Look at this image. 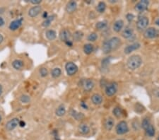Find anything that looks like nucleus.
Wrapping results in <instances>:
<instances>
[{
    "label": "nucleus",
    "instance_id": "nucleus-26",
    "mask_svg": "<svg viewBox=\"0 0 159 140\" xmlns=\"http://www.w3.org/2000/svg\"><path fill=\"white\" fill-rule=\"evenodd\" d=\"M73 40L75 41V42H78V41H81L82 40L83 37V33L81 31H75L73 33Z\"/></svg>",
    "mask_w": 159,
    "mask_h": 140
},
{
    "label": "nucleus",
    "instance_id": "nucleus-34",
    "mask_svg": "<svg viewBox=\"0 0 159 140\" xmlns=\"http://www.w3.org/2000/svg\"><path fill=\"white\" fill-rule=\"evenodd\" d=\"M20 101L23 103H28L31 101V98L29 95L24 94L20 96Z\"/></svg>",
    "mask_w": 159,
    "mask_h": 140
},
{
    "label": "nucleus",
    "instance_id": "nucleus-46",
    "mask_svg": "<svg viewBox=\"0 0 159 140\" xmlns=\"http://www.w3.org/2000/svg\"><path fill=\"white\" fill-rule=\"evenodd\" d=\"M3 93V86L2 85L0 84V96H1V94H2Z\"/></svg>",
    "mask_w": 159,
    "mask_h": 140
},
{
    "label": "nucleus",
    "instance_id": "nucleus-17",
    "mask_svg": "<svg viewBox=\"0 0 159 140\" xmlns=\"http://www.w3.org/2000/svg\"><path fill=\"white\" fill-rule=\"evenodd\" d=\"M115 125V120L113 119L112 117H108L105 120L104 123V127L106 130L108 131H110L112 130Z\"/></svg>",
    "mask_w": 159,
    "mask_h": 140
},
{
    "label": "nucleus",
    "instance_id": "nucleus-9",
    "mask_svg": "<svg viewBox=\"0 0 159 140\" xmlns=\"http://www.w3.org/2000/svg\"><path fill=\"white\" fill-rule=\"evenodd\" d=\"M141 44L139 42H134V43L130 44L126 46L124 49V53L125 55H129L132 53L134 51L137 50L138 49L140 48Z\"/></svg>",
    "mask_w": 159,
    "mask_h": 140
},
{
    "label": "nucleus",
    "instance_id": "nucleus-8",
    "mask_svg": "<svg viewBox=\"0 0 159 140\" xmlns=\"http://www.w3.org/2000/svg\"><path fill=\"white\" fill-rule=\"evenodd\" d=\"M149 5V1H147V0H142V1L137 3V4L134 6V9H135V11H137V12H143V11L147 10Z\"/></svg>",
    "mask_w": 159,
    "mask_h": 140
},
{
    "label": "nucleus",
    "instance_id": "nucleus-12",
    "mask_svg": "<svg viewBox=\"0 0 159 140\" xmlns=\"http://www.w3.org/2000/svg\"><path fill=\"white\" fill-rule=\"evenodd\" d=\"M59 37H60V40L65 43L67 41L71 40V33L69 32V31L67 30V29H62V30L60 31Z\"/></svg>",
    "mask_w": 159,
    "mask_h": 140
},
{
    "label": "nucleus",
    "instance_id": "nucleus-24",
    "mask_svg": "<svg viewBox=\"0 0 159 140\" xmlns=\"http://www.w3.org/2000/svg\"><path fill=\"white\" fill-rule=\"evenodd\" d=\"M70 115H72V118L76 120H81L84 118V115L83 113H79V112L76 111V110L72 109L70 110Z\"/></svg>",
    "mask_w": 159,
    "mask_h": 140
},
{
    "label": "nucleus",
    "instance_id": "nucleus-18",
    "mask_svg": "<svg viewBox=\"0 0 159 140\" xmlns=\"http://www.w3.org/2000/svg\"><path fill=\"white\" fill-rule=\"evenodd\" d=\"M124 21L122 20V19H119V20H117L114 23L112 26V29L115 32L119 33L122 31V29H123L124 27Z\"/></svg>",
    "mask_w": 159,
    "mask_h": 140
},
{
    "label": "nucleus",
    "instance_id": "nucleus-19",
    "mask_svg": "<svg viewBox=\"0 0 159 140\" xmlns=\"http://www.w3.org/2000/svg\"><path fill=\"white\" fill-rule=\"evenodd\" d=\"M134 35V29L130 27H127L122 31V36L125 39H129Z\"/></svg>",
    "mask_w": 159,
    "mask_h": 140
},
{
    "label": "nucleus",
    "instance_id": "nucleus-37",
    "mask_svg": "<svg viewBox=\"0 0 159 140\" xmlns=\"http://www.w3.org/2000/svg\"><path fill=\"white\" fill-rule=\"evenodd\" d=\"M110 63V58H105L102 60L101 65H102L103 68H107L108 66Z\"/></svg>",
    "mask_w": 159,
    "mask_h": 140
},
{
    "label": "nucleus",
    "instance_id": "nucleus-43",
    "mask_svg": "<svg viewBox=\"0 0 159 140\" xmlns=\"http://www.w3.org/2000/svg\"><path fill=\"white\" fill-rule=\"evenodd\" d=\"M4 24H5V21H4V19H3L2 17H1V16H0V27H1V26H4Z\"/></svg>",
    "mask_w": 159,
    "mask_h": 140
},
{
    "label": "nucleus",
    "instance_id": "nucleus-31",
    "mask_svg": "<svg viewBox=\"0 0 159 140\" xmlns=\"http://www.w3.org/2000/svg\"><path fill=\"white\" fill-rule=\"evenodd\" d=\"M112 113L117 118H120L123 115V110L119 107H115L112 110Z\"/></svg>",
    "mask_w": 159,
    "mask_h": 140
},
{
    "label": "nucleus",
    "instance_id": "nucleus-2",
    "mask_svg": "<svg viewBox=\"0 0 159 140\" xmlns=\"http://www.w3.org/2000/svg\"><path fill=\"white\" fill-rule=\"evenodd\" d=\"M142 59L138 55H132L127 61V67L131 70H135L139 68L142 65Z\"/></svg>",
    "mask_w": 159,
    "mask_h": 140
},
{
    "label": "nucleus",
    "instance_id": "nucleus-42",
    "mask_svg": "<svg viewBox=\"0 0 159 140\" xmlns=\"http://www.w3.org/2000/svg\"><path fill=\"white\" fill-rule=\"evenodd\" d=\"M19 126H20L21 127H24L26 126V123L24 121V120H20Z\"/></svg>",
    "mask_w": 159,
    "mask_h": 140
},
{
    "label": "nucleus",
    "instance_id": "nucleus-41",
    "mask_svg": "<svg viewBox=\"0 0 159 140\" xmlns=\"http://www.w3.org/2000/svg\"><path fill=\"white\" fill-rule=\"evenodd\" d=\"M48 16H49V15H48V13H47V11H44V12H42V17L44 19H46Z\"/></svg>",
    "mask_w": 159,
    "mask_h": 140
},
{
    "label": "nucleus",
    "instance_id": "nucleus-4",
    "mask_svg": "<svg viewBox=\"0 0 159 140\" xmlns=\"http://www.w3.org/2000/svg\"><path fill=\"white\" fill-rule=\"evenodd\" d=\"M129 126L128 124L124 120H122V121L119 122L117 125H116L115 131L116 133L119 135H123L129 132Z\"/></svg>",
    "mask_w": 159,
    "mask_h": 140
},
{
    "label": "nucleus",
    "instance_id": "nucleus-21",
    "mask_svg": "<svg viewBox=\"0 0 159 140\" xmlns=\"http://www.w3.org/2000/svg\"><path fill=\"white\" fill-rule=\"evenodd\" d=\"M91 101H92L93 104L99 105L103 103V98L101 95L98 94V93H95L91 96Z\"/></svg>",
    "mask_w": 159,
    "mask_h": 140
},
{
    "label": "nucleus",
    "instance_id": "nucleus-35",
    "mask_svg": "<svg viewBox=\"0 0 159 140\" xmlns=\"http://www.w3.org/2000/svg\"><path fill=\"white\" fill-rule=\"evenodd\" d=\"M151 124V123L150 120H149V118H144V119L143 120V121H142V127H143V129L145 130Z\"/></svg>",
    "mask_w": 159,
    "mask_h": 140
},
{
    "label": "nucleus",
    "instance_id": "nucleus-20",
    "mask_svg": "<svg viewBox=\"0 0 159 140\" xmlns=\"http://www.w3.org/2000/svg\"><path fill=\"white\" fill-rule=\"evenodd\" d=\"M45 37L50 41L55 40L57 38V32L53 29H48L45 31Z\"/></svg>",
    "mask_w": 159,
    "mask_h": 140
},
{
    "label": "nucleus",
    "instance_id": "nucleus-10",
    "mask_svg": "<svg viewBox=\"0 0 159 140\" xmlns=\"http://www.w3.org/2000/svg\"><path fill=\"white\" fill-rule=\"evenodd\" d=\"M157 33H158V32H157L156 29L153 27H150L146 29L144 31V36L147 39H152L156 37Z\"/></svg>",
    "mask_w": 159,
    "mask_h": 140
},
{
    "label": "nucleus",
    "instance_id": "nucleus-22",
    "mask_svg": "<svg viewBox=\"0 0 159 140\" xmlns=\"http://www.w3.org/2000/svg\"><path fill=\"white\" fill-rule=\"evenodd\" d=\"M12 67L14 70H22L23 67H24V61L21 60H15L12 62Z\"/></svg>",
    "mask_w": 159,
    "mask_h": 140
},
{
    "label": "nucleus",
    "instance_id": "nucleus-27",
    "mask_svg": "<svg viewBox=\"0 0 159 140\" xmlns=\"http://www.w3.org/2000/svg\"><path fill=\"white\" fill-rule=\"evenodd\" d=\"M106 6H106V4L104 1H100V2H98L97 6H96V9L97 11V12L100 13V14H103L106 11Z\"/></svg>",
    "mask_w": 159,
    "mask_h": 140
},
{
    "label": "nucleus",
    "instance_id": "nucleus-23",
    "mask_svg": "<svg viewBox=\"0 0 159 140\" xmlns=\"http://www.w3.org/2000/svg\"><path fill=\"white\" fill-rule=\"evenodd\" d=\"M67 113L66 108H65V105L61 104L59 105L57 108L56 110H55V114L57 117H63L64 115H65Z\"/></svg>",
    "mask_w": 159,
    "mask_h": 140
},
{
    "label": "nucleus",
    "instance_id": "nucleus-14",
    "mask_svg": "<svg viewBox=\"0 0 159 140\" xmlns=\"http://www.w3.org/2000/svg\"><path fill=\"white\" fill-rule=\"evenodd\" d=\"M94 86L95 84L92 79H87L83 81L82 86L83 87V89L86 91H91L93 90V88H94Z\"/></svg>",
    "mask_w": 159,
    "mask_h": 140
},
{
    "label": "nucleus",
    "instance_id": "nucleus-32",
    "mask_svg": "<svg viewBox=\"0 0 159 140\" xmlns=\"http://www.w3.org/2000/svg\"><path fill=\"white\" fill-rule=\"evenodd\" d=\"M145 131L146 132H147V134L148 135L149 137H153L154 135H155V128H154L153 125L152 124L149 125L148 127L145 130Z\"/></svg>",
    "mask_w": 159,
    "mask_h": 140
},
{
    "label": "nucleus",
    "instance_id": "nucleus-1",
    "mask_svg": "<svg viewBox=\"0 0 159 140\" xmlns=\"http://www.w3.org/2000/svg\"><path fill=\"white\" fill-rule=\"evenodd\" d=\"M122 45V40L119 38L112 37L111 38L105 40L102 45V50L104 54H109L112 51L117 50Z\"/></svg>",
    "mask_w": 159,
    "mask_h": 140
},
{
    "label": "nucleus",
    "instance_id": "nucleus-6",
    "mask_svg": "<svg viewBox=\"0 0 159 140\" xmlns=\"http://www.w3.org/2000/svg\"><path fill=\"white\" fill-rule=\"evenodd\" d=\"M65 70L68 76L75 75L78 72V68L77 65L73 62H68L65 65Z\"/></svg>",
    "mask_w": 159,
    "mask_h": 140
},
{
    "label": "nucleus",
    "instance_id": "nucleus-33",
    "mask_svg": "<svg viewBox=\"0 0 159 140\" xmlns=\"http://www.w3.org/2000/svg\"><path fill=\"white\" fill-rule=\"evenodd\" d=\"M98 38V36L97 33L92 32L88 36L87 40H88V41H89V42H95V41L97 40Z\"/></svg>",
    "mask_w": 159,
    "mask_h": 140
},
{
    "label": "nucleus",
    "instance_id": "nucleus-3",
    "mask_svg": "<svg viewBox=\"0 0 159 140\" xmlns=\"http://www.w3.org/2000/svg\"><path fill=\"white\" fill-rule=\"evenodd\" d=\"M117 90L118 84L115 81L108 83V84L105 87V93L108 97H112L114 95H115L117 92Z\"/></svg>",
    "mask_w": 159,
    "mask_h": 140
},
{
    "label": "nucleus",
    "instance_id": "nucleus-44",
    "mask_svg": "<svg viewBox=\"0 0 159 140\" xmlns=\"http://www.w3.org/2000/svg\"><path fill=\"white\" fill-rule=\"evenodd\" d=\"M81 106L82 107L83 109H87V108H88L87 105H86L85 103H83V102H81Z\"/></svg>",
    "mask_w": 159,
    "mask_h": 140
},
{
    "label": "nucleus",
    "instance_id": "nucleus-49",
    "mask_svg": "<svg viewBox=\"0 0 159 140\" xmlns=\"http://www.w3.org/2000/svg\"><path fill=\"white\" fill-rule=\"evenodd\" d=\"M117 140H125V139H117Z\"/></svg>",
    "mask_w": 159,
    "mask_h": 140
},
{
    "label": "nucleus",
    "instance_id": "nucleus-25",
    "mask_svg": "<svg viewBox=\"0 0 159 140\" xmlns=\"http://www.w3.org/2000/svg\"><path fill=\"white\" fill-rule=\"evenodd\" d=\"M94 51V45L91 43H86L83 45V52L86 55H91Z\"/></svg>",
    "mask_w": 159,
    "mask_h": 140
},
{
    "label": "nucleus",
    "instance_id": "nucleus-29",
    "mask_svg": "<svg viewBox=\"0 0 159 140\" xmlns=\"http://www.w3.org/2000/svg\"><path fill=\"white\" fill-rule=\"evenodd\" d=\"M54 19H55V16H53V15L49 16L48 17H47L46 19H45L43 22H42V26L45 28L49 27V26L51 25L52 22L53 21Z\"/></svg>",
    "mask_w": 159,
    "mask_h": 140
},
{
    "label": "nucleus",
    "instance_id": "nucleus-28",
    "mask_svg": "<svg viewBox=\"0 0 159 140\" xmlns=\"http://www.w3.org/2000/svg\"><path fill=\"white\" fill-rule=\"evenodd\" d=\"M62 75V70L61 69L59 68V67H55L54 69H52L51 71V76L52 78L57 79L58 77H60Z\"/></svg>",
    "mask_w": 159,
    "mask_h": 140
},
{
    "label": "nucleus",
    "instance_id": "nucleus-47",
    "mask_svg": "<svg viewBox=\"0 0 159 140\" xmlns=\"http://www.w3.org/2000/svg\"><path fill=\"white\" fill-rule=\"evenodd\" d=\"M1 116L0 115V123H1Z\"/></svg>",
    "mask_w": 159,
    "mask_h": 140
},
{
    "label": "nucleus",
    "instance_id": "nucleus-45",
    "mask_svg": "<svg viewBox=\"0 0 159 140\" xmlns=\"http://www.w3.org/2000/svg\"><path fill=\"white\" fill-rule=\"evenodd\" d=\"M3 41H4V36L0 33V44L2 43Z\"/></svg>",
    "mask_w": 159,
    "mask_h": 140
},
{
    "label": "nucleus",
    "instance_id": "nucleus-48",
    "mask_svg": "<svg viewBox=\"0 0 159 140\" xmlns=\"http://www.w3.org/2000/svg\"><path fill=\"white\" fill-rule=\"evenodd\" d=\"M156 140H159V135H158V137H157V139H156Z\"/></svg>",
    "mask_w": 159,
    "mask_h": 140
},
{
    "label": "nucleus",
    "instance_id": "nucleus-13",
    "mask_svg": "<svg viewBox=\"0 0 159 140\" xmlns=\"http://www.w3.org/2000/svg\"><path fill=\"white\" fill-rule=\"evenodd\" d=\"M23 24V19L22 18H20V19H15V20L12 21L9 24V29H10L11 31H15L19 29L21 26H22Z\"/></svg>",
    "mask_w": 159,
    "mask_h": 140
},
{
    "label": "nucleus",
    "instance_id": "nucleus-30",
    "mask_svg": "<svg viewBox=\"0 0 159 140\" xmlns=\"http://www.w3.org/2000/svg\"><path fill=\"white\" fill-rule=\"evenodd\" d=\"M108 26V23L106 21H98L97 24H96V29L98 31H102L106 29Z\"/></svg>",
    "mask_w": 159,
    "mask_h": 140
},
{
    "label": "nucleus",
    "instance_id": "nucleus-5",
    "mask_svg": "<svg viewBox=\"0 0 159 140\" xmlns=\"http://www.w3.org/2000/svg\"><path fill=\"white\" fill-rule=\"evenodd\" d=\"M149 24V19L147 16H140L137 21V28L139 31L146 30Z\"/></svg>",
    "mask_w": 159,
    "mask_h": 140
},
{
    "label": "nucleus",
    "instance_id": "nucleus-7",
    "mask_svg": "<svg viewBox=\"0 0 159 140\" xmlns=\"http://www.w3.org/2000/svg\"><path fill=\"white\" fill-rule=\"evenodd\" d=\"M19 122H20V120L17 118H12L11 120H9L5 125L6 130L9 132L13 131V130L16 129V128L19 126Z\"/></svg>",
    "mask_w": 159,
    "mask_h": 140
},
{
    "label": "nucleus",
    "instance_id": "nucleus-38",
    "mask_svg": "<svg viewBox=\"0 0 159 140\" xmlns=\"http://www.w3.org/2000/svg\"><path fill=\"white\" fill-rule=\"evenodd\" d=\"M41 2H42L41 0H31L30 1L31 4H33L34 6L39 5V4H40Z\"/></svg>",
    "mask_w": 159,
    "mask_h": 140
},
{
    "label": "nucleus",
    "instance_id": "nucleus-15",
    "mask_svg": "<svg viewBox=\"0 0 159 140\" xmlns=\"http://www.w3.org/2000/svg\"><path fill=\"white\" fill-rule=\"evenodd\" d=\"M66 11L68 14H73L77 9V3L74 1H69L66 5Z\"/></svg>",
    "mask_w": 159,
    "mask_h": 140
},
{
    "label": "nucleus",
    "instance_id": "nucleus-40",
    "mask_svg": "<svg viewBox=\"0 0 159 140\" xmlns=\"http://www.w3.org/2000/svg\"><path fill=\"white\" fill-rule=\"evenodd\" d=\"M65 45L68 46V47H72V46H73V41L72 40L67 41V42H65Z\"/></svg>",
    "mask_w": 159,
    "mask_h": 140
},
{
    "label": "nucleus",
    "instance_id": "nucleus-36",
    "mask_svg": "<svg viewBox=\"0 0 159 140\" xmlns=\"http://www.w3.org/2000/svg\"><path fill=\"white\" fill-rule=\"evenodd\" d=\"M39 73L42 77H46L48 75V70L46 67H41L39 70Z\"/></svg>",
    "mask_w": 159,
    "mask_h": 140
},
{
    "label": "nucleus",
    "instance_id": "nucleus-16",
    "mask_svg": "<svg viewBox=\"0 0 159 140\" xmlns=\"http://www.w3.org/2000/svg\"><path fill=\"white\" fill-rule=\"evenodd\" d=\"M78 131L80 134L87 135L90 132V127L86 123H81L78 127Z\"/></svg>",
    "mask_w": 159,
    "mask_h": 140
},
{
    "label": "nucleus",
    "instance_id": "nucleus-11",
    "mask_svg": "<svg viewBox=\"0 0 159 140\" xmlns=\"http://www.w3.org/2000/svg\"><path fill=\"white\" fill-rule=\"evenodd\" d=\"M42 13V7L40 5L32 6L28 10V16L31 18H35Z\"/></svg>",
    "mask_w": 159,
    "mask_h": 140
},
{
    "label": "nucleus",
    "instance_id": "nucleus-39",
    "mask_svg": "<svg viewBox=\"0 0 159 140\" xmlns=\"http://www.w3.org/2000/svg\"><path fill=\"white\" fill-rule=\"evenodd\" d=\"M126 18H127V20L129 22H131V21H132V20L134 19V16L132 14H128L126 16Z\"/></svg>",
    "mask_w": 159,
    "mask_h": 140
}]
</instances>
